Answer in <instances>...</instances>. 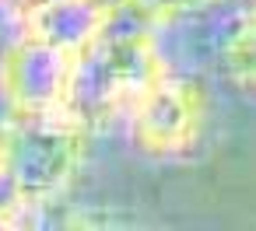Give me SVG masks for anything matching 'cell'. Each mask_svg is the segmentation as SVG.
<instances>
[{"label":"cell","mask_w":256,"mask_h":231,"mask_svg":"<svg viewBox=\"0 0 256 231\" xmlns=\"http://www.w3.org/2000/svg\"><path fill=\"white\" fill-rule=\"evenodd\" d=\"M228 67L232 74L256 88V4L249 11H242L238 18V28L232 32V42H228Z\"/></svg>","instance_id":"obj_2"},{"label":"cell","mask_w":256,"mask_h":231,"mask_svg":"<svg viewBox=\"0 0 256 231\" xmlns=\"http://www.w3.org/2000/svg\"><path fill=\"white\" fill-rule=\"evenodd\" d=\"M130 123L144 147L151 151H176L186 147L200 126V102L190 84L158 70L134 98H130Z\"/></svg>","instance_id":"obj_1"}]
</instances>
